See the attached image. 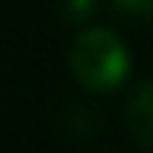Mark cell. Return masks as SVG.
I'll list each match as a JSON object with an SVG mask.
<instances>
[{
	"mask_svg": "<svg viewBox=\"0 0 153 153\" xmlns=\"http://www.w3.org/2000/svg\"><path fill=\"white\" fill-rule=\"evenodd\" d=\"M68 62H72V75L82 88L88 91H114L121 88L127 72H130V52L117 39V33L111 30H85L72 52H68Z\"/></svg>",
	"mask_w": 153,
	"mask_h": 153,
	"instance_id": "6da1fadb",
	"label": "cell"
},
{
	"mask_svg": "<svg viewBox=\"0 0 153 153\" xmlns=\"http://www.w3.org/2000/svg\"><path fill=\"white\" fill-rule=\"evenodd\" d=\"M127 130L134 134V140L147 150L153 140V104H150V85L143 82L134 98H130V104H127Z\"/></svg>",
	"mask_w": 153,
	"mask_h": 153,
	"instance_id": "7a4b0ae2",
	"label": "cell"
},
{
	"mask_svg": "<svg viewBox=\"0 0 153 153\" xmlns=\"http://www.w3.org/2000/svg\"><path fill=\"white\" fill-rule=\"evenodd\" d=\"M59 10H62V20L68 23H85L94 10V0H59Z\"/></svg>",
	"mask_w": 153,
	"mask_h": 153,
	"instance_id": "3957f363",
	"label": "cell"
},
{
	"mask_svg": "<svg viewBox=\"0 0 153 153\" xmlns=\"http://www.w3.org/2000/svg\"><path fill=\"white\" fill-rule=\"evenodd\" d=\"M150 7H153V0H114V10L124 20H137V23H143L150 16Z\"/></svg>",
	"mask_w": 153,
	"mask_h": 153,
	"instance_id": "277c9868",
	"label": "cell"
}]
</instances>
